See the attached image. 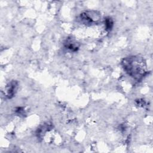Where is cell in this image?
I'll return each mask as SVG.
<instances>
[{
    "instance_id": "1",
    "label": "cell",
    "mask_w": 153,
    "mask_h": 153,
    "mask_svg": "<svg viewBox=\"0 0 153 153\" xmlns=\"http://www.w3.org/2000/svg\"><path fill=\"white\" fill-rule=\"evenodd\" d=\"M121 65L124 70L131 77L140 81L147 74L146 65L142 57L131 56L123 59Z\"/></svg>"
},
{
    "instance_id": "2",
    "label": "cell",
    "mask_w": 153,
    "mask_h": 153,
    "mask_svg": "<svg viewBox=\"0 0 153 153\" xmlns=\"http://www.w3.org/2000/svg\"><path fill=\"white\" fill-rule=\"evenodd\" d=\"M79 19L84 25H95L99 22L100 20V14L96 11H85L80 14Z\"/></svg>"
},
{
    "instance_id": "3",
    "label": "cell",
    "mask_w": 153,
    "mask_h": 153,
    "mask_svg": "<svg viewBox=\"0 0 153 153\" xmlns=\"http://www.w3.org/2000/svg\"><path fill=\"white\" fill-rule=\"evenodd\" d=\"M17 82L16 81H12L7 84L6 87V92L7 96L8 98H11L15 95L17 88Z\"/></svg>"
},
{
    "instance_id": "4",
    "label": "cell",
    "mask_w": 153,
    "mask_h": 153,
    "mask_svg": "<svg viewBox=\"0 0 153 153\" xmlns=\"http://www.w3.org/2000/svg\"><path fill=\"white\" fill-rule=\"evenodd\" d=\"M65 46L66 48L72 51H76L79 47L78 43H76V42L74 41L71 39H69L66 40V41L65 43Z\"/></svg>"
},
{
    "instance_id": "5",
    "label": "cell",
    "mask_w": 153,
    "mask_h": 153,
    "mask_svg": "<svg viewBox=\"0 0 153 153\" xmlns=\"http://www.w3.org/2000/svg\"><path fill=\"white\" fill-rule=\"evenodd\" d=\"M114 22L112 19L111 17H106L105 20V29L107 31H110L111 30L112 27H113Z\"/></svg>"
}]
</instances>
